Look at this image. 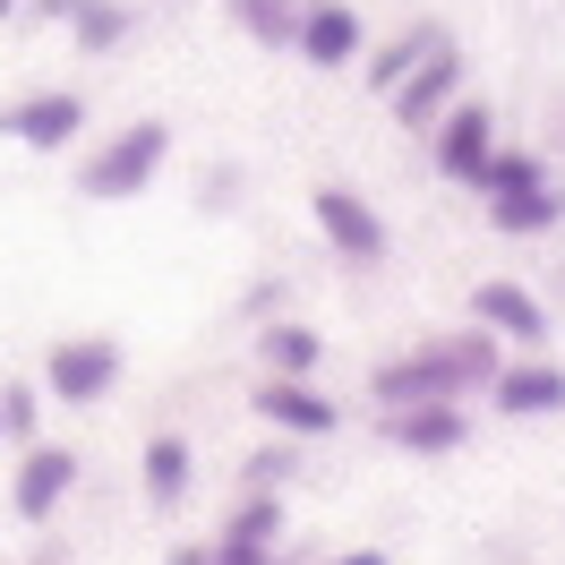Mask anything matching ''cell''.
I'll list each match as a JSON object with an SVG mask.
<instances>
[{"instance_id": "16", "label": "cell", "mask_w": 565, "mask_h": 565, "mask_svg": "<svg viewBox=\"0 0 565 565\" xmlns=\"http://www.w3.org/2000/svg\"><path fill=\"white\" fill-rule=\"evenodd\" d=\"M257 352H266V377H309V369L326 360V343H318V326L275 318L266 334H257Z\"/></svg>"}, {"instance_id": "12", "label": "cell", "mask_w": 565, "mask_h": 565, "mask_svg": "<svg viewBox=\"0 0 565 565\" xmlns=\"http://www.w3.org/2000/svg\"><path fill=\"white\" fill-rule=\"evenodd\" d=\"M497 412L505 420H548V412H565V369H548V360H514V369H497L489 377Z\"/></svg>"}, {"instance_id": "15", "label": "cell", "mask_w": 565, "mask_h": 565, "mask_svg": "<svg viewBox=\"0 0 565 565\" xmlns=\"http://www.w3.org/2000/svg\"><path fill=\"white\" fill-rule=\"evenodd\" d=\"M61 35H70L77 52H95V61H104V52H120V43L138 35V9H129V0H70Z\"/></svg>"}, {"instance_id": "7", "label": "cell", "mask_w": 565, "mask_h": 565, "mask_svg": "<svg viewBox=\"0 0 565 565\" xmlns=\"http://www.w3.org/2000/svg\"><path fill=\"white\" fill-rule=\"evenodd\" d=\"M291 52L309 61V70H352L360 52H369V26H360L352 0H300V35Z\"/></svg>"}, {"instance_id": "21", "label": "cell", "mask_w": 565, "mask_h": 565, "mask_svg": "<svg viewBox=\"0 0 565 565\" xmlns=\"http://www.w3.org/2000/svg\"><path fill=\"white\" fill-rule=\"evenodd\" d=\"M0 428L18 446H35V386H0Z\"/></svg>"}, {"instance_id": "20", "label": "cell", "mask_w": 565, "mask_h": 565, "mask_svg": "<svg viewBox=\"0 0 565 565\" xmlns=\"http://www.w3.org/2000/svg\"><path fill=\"white\" fill-rule=\"evenodd\" d=\"M428 43H437V26H412V35H394V43H386V52H377V61H369V70H360V77H369L377 95H394V86L412 77V61H420Z\"/></svg>"}, {"instance_id": "19", "label": "cell", "mask_w": 565, "mask_h": 565, "mask_svg": "<svg viewBox=\"0 0 565 565\" xmlns=\"http://www.w3.org/2000/svg\"><path fill=\"white\" fill-rule=\"evenodd\" d=\"M275 540H282V497L275 489H257L241 514L223 523V548H275Z\"/></svg>"}, {"instance_id": "22", "label": "cell", "mask_w": 565, "mask_h": 565, "mask_svg": "<svg viewBox=\"0 0 565 565\" xmlns=\"http://www.w3.org/2000/svg\"><path fill=\"white\" fill-rule=\"evenodd\" d=\"M198 198H206V206L223 214L232 198H241V172H232V163H223V172H206V180H198Z\"/></svg>"}, {"instance_id": "26", "label": "cell", "mask_w": 565, "mask_h": 565, "mask_svg": "<svg viewBox=\"0 0 565 565\" xmlns=\"http://www.w3.org/2000/svg\"><path fill=\"white\" fill-rule=\"evenodd\" d=\"M35 18H52V26H61V18H70V0H35Z\"/></svg>"}, {"instance_id": "18", "label": "cell", "mask_w": 565, "mask_h": 565, "mask_svg": "<svg viewBox=\"0 0 565 565\" xmlns=\"http://www.w3.org/2000/svg\"><path fill=\"white\" fill-rule=\"evenodd\" d=\"M223 18L266 52H291V35H300V0H223Z\"/></svg>"}, {"instance_id": "5", "label": "cell", "mask_w": 565, "mask_h": 565, "mask_svg": "<svg viewBox=\"0 0 565 565\" xmlns=\"http://www.w3.org/2000/svg\"><path fill=\"white\" fill-rule=\"evenodd\" d=\"M309 214H318V232L334 257H352V266H386V214L369 206L360 189H343V180H326V189H309Z\"/></svg>"}, {"instance_id": "6", "label": "cell", "mask_w": 565, "mask_h": 565, "mask_svg": "<svg viewBox=\"0 0 565 565\" xmlns=\"http://www.w3.org/2000/svg\"><path fill=\"white\" fill-rule=\"evenodd\" d=\"M386 104H394V120H403V129H437V120H446V111L462 104V52H455L446 35H437V43L420 52V61H412V77L394 86Z\"/></svg>"}, {"instance_id": "4", "label": "cell", "mask_w": 565, "mask_h": 565, "mask_svg": "<svg viewBox=\"0 0 565 565\" xmlns=\"http://www.w3.org/2000/svg\"><path fill=\"white\" fill-rule=\"evenodd\" d=\"M111 386H120V343H111V334H61V343H52V360H43V394H52V403L86 412V403H104Z\"/></svg>"}, {"instance_id": "2", "label": "cell", "mask_w": 565, "mask_h": 565, "mask_svg": "<svg viewBox=\"0 0 565 565\" xmlns=\"http://www.w3.org/2000/svg\"><path fill=\"white\" fill-rule=\"evenodd\" d=\"M163 163H172V120H120L111 138H95L86 154H77V198L86 206H129V198H146L154 180H163Z\"/></svg>"}, {"instance_id": "17", "label": "cell", "mask_w": 565, "mask_h": 565, "mask_svg": "<svg viewBox=\"0 0 565 565\" xmlns=\"http://www.w3.org/2000/svg\"><path fill=\"white\" fill-rule=\"evenodd\" d=\"M146 497H154V505H180V497H189V480H198V462H189V437H172V428H163V437H146Z\"/></svg>"}, {"instance_id": "23", "label": "cell", "mask_w": 565, "mask_h": 565, "mask_svg": "<svg viewBox=\"0 0 565 565\" xmlns=\"http://www.w3.org/2000/svg\"><path fill=\"white\" fill-rule=\"evenodd\" d=\"M248 480H257V489H282V480H291V455H257V462H248Z\"/></svg>"}, {"instance_id": "14", "label": "cell", "mask_w": 565, "mask_h": 565, "mask_svg": "<svg viewBox=\"0 0 565 565\" xmlns=\"http://www.w3.org/2000/svg\"><path fill=\"white\" fill-rule=\"evenodd\" d=\"M489 223H497V232H514V241H531V232H557V223H565V189H557L548 172L523 180V189H497V198H489Z\"/></svg>"}, {"instance_id": "11", "label": "cell", "mask_w": 565, "mask_h": 565, "mask_svg": "<svg viewBox=\"0 0 565 565\" xmlns=\"http://www.w3.org/2000/svg\"><path fill=\"white\" fill-rule=\"evenodd\" d=\"M471 318H480V334H497V343H548V309L531 300L523 282H480V291H471Z\"/></svg>"}, {"instance_id": "9", "label": "cell", "mask_w": 565, "mask_h": 565, "mask_svg": "<svg viewBox=\"0 0 565 565\" xmlns=\"http://www.w3.org/2000/svg\"><path fill=\"white\" fill-rule=\"evenodd\" d=\"M428 146H437V172L446 180H480L497 154V111L489 104H455L437 129H428Z\"/></svg>"}, {"instance_id": "27", "label": "cell", "mask_w": 565, "mask_h": 565, "mask_svg": "<svg viewBox=\"0 0 565 565\" xmlns=\"http://www.w3.org/2000/svg\"><path fill=\"white\" fill-rule=\"evenodd\" d=\"M18 9H26V0H0V26H9V18H18Z\"/></svg>"}, {"instance_id": "8", "label": "cell", "mask_w": 565, "mask_h": 565, "mask_svg": "<svg viewBox=\"0 0 565 565\" xmlns=\"http://www.w3.org/2000/svg\"><path fill=\"white\" fill-rule=\"evenodd\" d=\"M70 489H77V446H26V455H18L9 514H18V523H52Z\"/></svg>"}, {"instance_id": "10", "label": "cell", "mask_w": 565, "mask_h": 565, "mask_svg": "<svg viewBox=\"0 0 565 565\" xmlns=\"http://www.w3.org/2000/svg\"><path fill=\"white\" fill-rule=\"evenodd\" d=\"M257 420L282 428V437H326L343 412H334V403H326L309 377H266V386H257Z\"/></svg>"}, {"instance_id": "24", "label": "cell", "mask_w": 565, "mask_h": 565, "mask_svg": "<svg viewBox=\"0 0 565 565\" xmlns=\"http://www.w3.org/2000/svg\"><path fill=\"white\" fill-rule=\"evenodd\" d=\"M172 565H214V540H189V548H172Z\"/></svg>"}, {"instance_id": "25", "label": "cell", "mask_w": 565, "mask_h": 565, "mask_svg": "<svg viewBox=\"0 0 565 565\" xmlns=\"http://www.w3.org/2000/svg\"><path fill=\"white\" fill-rule=\"evenodd\" d=\"M326 565H386V548H352V557H326Z\"/></svg>"}, {"instance_id": "28", "label": "cell", "mask_w": 565, "mask_h": 565, "mask_svg": "<svg viewBox=\"0 0 565 565\" xmlns=\"http://www.w3.org/2000/svg\"><path fill=\"white\" fill-rule=\"evenodd\" d=\"M0 437H9V428H0Z\"/></svg>"}, {"instance_id": "1", "label": "cell", "mask_w": 565, "mask_h": 565, "mask_svg": "<svg viewBox=\"0 0 565 565\" xmlns=\"http://www.w3.org/2000/svg\"><path fill=\"white\" fill-rule=\"evenodd\" d=\"M497 369V334H437V343H420V352L386 360L369 386H377V403L386 412H403V403H462L471 386H489Z\"/></svg>"}, {"instance_id": "13", "label": "cell", "mask_w": 565, "mask_h": 565, "mask_svg": "<svg viewBox=\"0 0 565 565\" xmlns=\"http://www.w3.org/2000/svg\"><path fill=\"white\" fill-rule=\"evenodd\" d=\"M386 437L403 455H455L462 437H471V420H462L455 403H403V412H386Z\"/></svg>"}, {"instance_id": "3", "label": "cell", "mask_w": 565, "mask_h": 565, "mask_svg": "<svg viewBox=\"0 0 565 565\" xmlns=\"http://www.w3.org/2000/svg\"><path fill=\"white\" fill-rule=\"evenodd\" d=\"M86 129H95V104H86L77 86H35V95L0 104V138L26 146V154H70Z\"/></svg>"}]
</instances>
